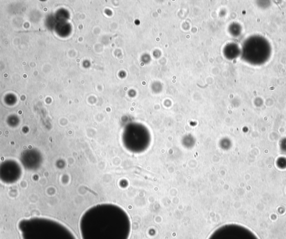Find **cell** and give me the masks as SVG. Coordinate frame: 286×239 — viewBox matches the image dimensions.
I'll return each mask as SVG.
<instances>
[{
  "label": "cell",
  "instance_id": "obj_1",
  "mask_svg": "<svg viewBox=\"0 0 286 239\" xmlns=\"http://www.w3.org/2000/svg\"><path fill=\"white\" fill-rule=\"evenodd\" d=\"M79 230L82 239H129L131 223L123 209L104 204L93 206L82 214Z\"/></svg>",
  "mask_w": 286,
  "mask_h": 239
},
{
  "label": "cell",
  "instance_id": "obj_2",
  "mask_svg": "<svg viewBox=\"0 0 286 239\" xmlns=\"http://www.w3.org/2000/svg\"><path fill=\"white\" fill-rule=\"evenodd\" d=\"M22 239H77L66 226L46 218H31L20 221Z\"/></svg>",
  "mask_w": 286,
  "mask_h": 239
},
{
  "label": "cell",
  "instance_id": "obj_3",
  "mask_svg": "<svg viewBox=\"0 0 286 239\" xmlns=\"http://www.w3.org/2000/svg\"><path fill=\"white\" fill-rule=\"evenodd\" d=\"M208 239H260L252 231L243 225L228 224L221 226Z\"/></svg>",
  "mask_w": 286,
  "mask_h": 239
}]
</instances>
